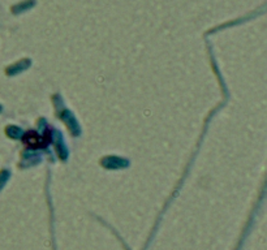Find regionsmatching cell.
<instances>
[{"mask_svg": "<svg viewBox=\"0 0 267 250\" xmlns=\"http://www.w3.org/2000/svg\"><path fill=\"white\" fill-rule=\"evenodd\" d=\"M51 141V133L49 130L45 132L43 136H39L35 130H29L24 134L23 142L29 149H42L46 148L47 144Z\"/></svg>", "mask_w": 267, "mask_h": 250, "instance_id": "1", "label": "cell"}]
</instances>
